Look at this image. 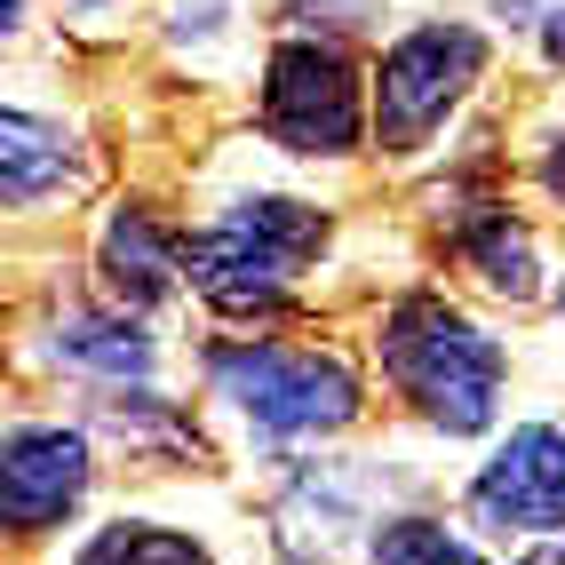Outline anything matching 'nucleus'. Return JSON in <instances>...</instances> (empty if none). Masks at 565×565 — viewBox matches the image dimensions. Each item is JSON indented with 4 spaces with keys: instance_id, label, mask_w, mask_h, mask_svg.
Here are the masks:
<instances>
[{
    "instance_id": "a211bd4d",
    "label": "nucleus",
    "mask_w": 565,
    "mask_h": 565,
    "mask_svg": "<svg viewBox=\"0 0 565 565\" xmlns=\"http://www.w3.org/2000/svg\"><path fill=\"white\" fill-rule=\"evenodd\" d=\"M557 303H565V287H557Z\"/></svg>"
},
{
    "instance_id": "20e7f679",
    "label": "nucleus",
    "mask_w": 565,
    "mask_h": 565,
    "mask_svg": "<svg viewBox=\"0 0 565 565\" xmlns=\"http://www.w3.org/2000/svg\"><path fill=\"white\" fill-rule=\"evenodd\" d=\"M486 72V41L470 24H423L383 56L374 72V136L383 152H423L430 128L470 96V81Z\"/></svg>"
},
{
    "instance_id": "f257e3e1",
    "label": "nucleus",
    "mask_w": 565,
    "mask_h": 565,
    "mask_svg": "<svg viewBox=\"0 0 565 565\" xmlns=\"http://www.w3.org/2000/svg\"><path fill=\"white\" fill-rule=\"evenodd\" d=\"M383 374L430 414L438 430H486L502 406V343L486 334L478 319H462L455 303L438 295H406V303L383 311Z\"/></svg>"
},
{
    "instance_id": "f8f14e48",
    "label": "nucleus",
    "mask_w": 565,
    "mask_h": 565,
    "mask_svg": "<svg viewBox=\"0 0 565 565\" xmlns=\"http://www.w3.org/2000/svg\"><path fill=\"white\" fill-rule=\"evenodd\" d=\"M366 550H374V557H430V565L470 557V542H455V534H446V525H430V518H391V525H374Z\"/></svg>"
},
{
    "instance_id": "0eeeda50",
    "label": "nucleus",
    "mask_w": 565,
    "mask_h": 565,
    "mask_svg": "<svg viewBox=\"0 0 565 565\" xmlns=\"http://www.w3.org/2000/svg\"><path fill=\"white\" fill-rule=\"evenodd\" d=\"M88 494V438L56 430V423H24L0 446V518L9 534H41V525H64Z\"/></svg>"
},
{
    "instance_id": "9b49d317",
    "label": "nucleus",
    "mask_w": 565,
    "mask_h": 565,
    "mask_svg": "<svg viewBox=\"0 0 565 565\" xmlns=\"http://www.w3.org/2000/svg\"><path fill=\"white\" fill-rule=\"evenodd\" d=\"M455 247L470 255V271L486 279V287H502V295H534V239L510 223V207H478L462 232H455Z\"/></svg>"
},
{
    "instance_id": "9d476101",
    "label": "nucleus",
    "mask_w": 565,
    "mask_h": 565,
    "mask_svg": "<svg viewBox=\"0 0 565 565\" xmlns=\"http://www.w3.org/2000/svg\"><path fill=\"white\" fill-rule=\"evenodd\" d=\"M56 359L104 374V383H143L152 374V334L136 319H104V311H64L56 319Z\"/></svg>"
},
{
    "instance_id": "1a4fd4ad",
    "label": "nucleus",
    "mask_w": 565,
    "mask_h": 565,
    "mask_svg": "<svg viewBox=\"0 0 565 565\" xmlns=\"http://www.w3.org/2000/svg\"><path fill=\"white\" fill-rule=\"evenodd\" d=\"M81 175V160H72V136L32 120V111H9L0 120V200L9 207H32L41 192H56V183Z\"/></svg>"
},
{
    "instance_id": "f3484780",
    "label": "nucleus",
    "mask_w": 565,
    "mask_h": 565,
    "mask_svg": "<svg viewBox=\"0 0 565 565\" xmlns=\"http://www.w3.org/2000/svg\"><path fill=\"white\" fill-rule=\"evenodd\" d=\"M72 9H104V0H72Z\"/></svg>"
},
{
    "instance_id": "f03ea898",
    "label": "nucleus",
    "mask_w": 565,
    "mask_h": 565,
    "mask_svg": "<svg viewBox=\"0 0 565 565\" xmlns=\"http://www.w3.org/2000/svg\"><path fill=\"white\" fill-rule=\"evenodd\" d=\"M327 247V215L303 207V200H239L223 223H207V232L183 247V271H192V287L207 295L215 311L232 319H263L287 303L295 271Z\"/></svg>"
},
{
    "instance_id": "ddd939ff",
    "label": "nucleus",
    "mask_w": 565,
    "mask_h": 565,
    "mask_svg": "<svg viewBox=\"0 0 565 565\" xmlns=\"http://www.w3.org/2000/svg\"><path fill=\"white\" fill-rule=\"evenodd\" d=\"M88 557H200V542H183V534H96Z\"/></svg>"
},
{
    "instance_id": "4468645a",
    "label": "nucleus",
    "mask_w": 565,
    "mask_h": 565,
    "mask_svg": "<svg viewBox=\"0 0 565 565\" xmlns=\"http://www.w3.org/2000/svg\"><path fill=\"white\" fill-rule=\"evenodd\" d=\"M494 9H502L510 24H534V32H542V24H550V17L565 9V0H494Z\"/></svg>"
},
{
    "instance_id": "7ed1b4c3",
    "label": "nucleus",
    "mask_w": 565,
    "mask_h": 565,
    "mask_svg": "<svg viewBox=\"0 0 565 565\" xmlns=\"http://www.w3.org/2000/svg\"><path fill=\"white\" fill-rule=\"evenodd\" d=\"M215 391L232 398L271 446H303V438H334L343 423H359V374L327 351H287V343H223L207 359Z\"/></svg>"
},
{
    "instance_id": "dca6fc26",
    "label": "nucleus",
    "mask_w": 565,
    "mask_h": 565,
    "mask_svg": "<svg viewBox=\"0 0 565 565\" xmlns=\"http://www.w3.org/2000/svg\"><path fill=\"white\" fill-rule=\"evenodd\" d=\"M542 183H550V192H557V200H565V143H557V152H550V160H542Z\"/></svg>"
},
{
    "instance_id": "6e6552de",
    "label": "nucleus",
    "mask_w": 565,
    "mask_h": 565,
    "mask_svg": "<svg viewBox=\"0 0 565 565\" xmlns=\"http://www.w3.org/2000/svg\"><path fill=\"white\" fill-rule=\"evenodd\" d=\"M104 279H111V295H120L128 311L168 303L175 279H183V247H175V232H160L143 207H120V215L104 223Z\"/></svg>"
},
{
    "instance_id": "2eb2a0df",
    "label": "nucleus",
    "mask_w": 565,
    "mask_h": 565,
    "mask_svg": "<svg viewBox=\"0 0 565 565\" xmlns=\"http://www.w3.org/2000/svg\"><path fill=\"white\" fill-rule=\"evenodd\" d=\"M542 49H550V64H565V9L542 24Z\"/></svg>"
},
{
    "instance_id": "39448f33",
    "label": "nucleus",
    "mask_w": 565,
    "mask_h": 565,
    "mask_svg": "<svg viewBox=\"0 0 565 565\" xmlns=\"http://www.w3.org/2000/svg\"><path fill=\"white\" fill-rule=\"evenodd\" d=\"M263 128H271L287 152H351L366 128V96L359 72L334 41H287L263 72Z\"/></svg>"
},
{
    "instance_id": "423d86ee",
    "label": "nucleus",
    "mask_w": 565,
    "mask_h": 565,
    "mask_svg": "<svg viewBox=\"0 0 565 565\" xmlns=\"http://www.w3.org/2000/svg\"><path fill=\"white\" fill-rule=\"evenodd\" d=\"M470 518L494 534H565V430H510L470 486Z\"/></svg>"
}]
</instances>
